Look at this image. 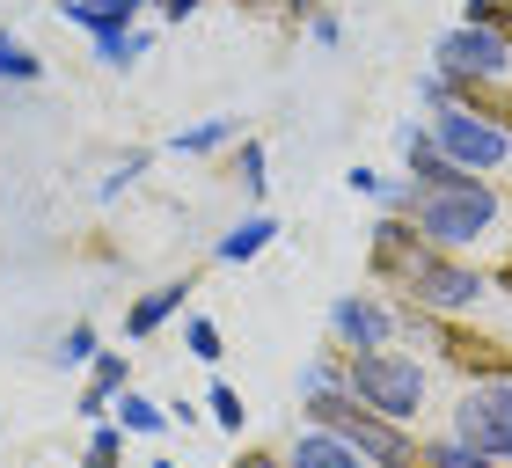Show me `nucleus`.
<instances>
[{
	"label": "nucleus",
	"instance_id": "13",
	"mask_svg": "<svg viewBox=\"0 0 512 468\" xmlns=\"http://www.w3.org/2000/svg\"><path fill=\"white\" fill-rule=\"evenodd\" d=\"M235 132H242V117H205V125L176 132V154H213L220 139H235Z\"/></svg>",
	"mask_w": 512,
	"mask_h": 468
},
{
	"label": "nucleus",
	"instance_id": "3",
	"mask_svg": "<svg viewBox=\"0 0 512 468\" xmlns=\"http://www.w3.org/2000/svg\"><path fill=\"white\" fill-rule=\"evenodd\" d=\"M498 220V198L483 191L476 176H461L454 191H417V234H432L439 249H461V242H476L483 227Z\"/></svg>",
	"mask_w": 512,
	"mask_h": 468
},
{
	"label": "nucleus",
	"instance_id": "15",
	"mask_svg": "<svg viewBox=\"0 0 512 468\" xmlns=\"http://www.w3.org/2000/svg\"><path fill=\"white\" fill-rule=\"evenodd\" d=\"M139 52H147V37H139V30H96V59L103 66H132Z\"/></svg>",
	"mask_w": 512,
	"mask_h": 468
},
{
	"label": "nucleus",
	"instance_id": "17",
	"mask_svg": "<svg viewBox=\"0 0 512 468\" xmlns=\"http://www.w3.org/2000/svg\"><path fill=\"white\" fill-rule=\"evenodd\" d=\"M425 468H491V454H476L469 439H439V447L425 454Z\"/></svg>",
	"mask_w": 512,
	"mask_h": 468
},
{
	"label": "nucleus",
	"instance_id": "22",
	"mask_svg": "<svg viewBox=\"0 0 512 468\" xmlns=\"http://www.w3.org/2000/svg\"><path fill=\"white\" fill-rule=\"evenodd\" d=\"M139 169H147V154H125V161H118V169H110V176H103V198H118V191H125V183H132Z\"/></svg>",
	"mask_w": 512,
	"mask_h": 468
},
{
	"label": "nucleus",
	"instance_id": "6",
	"mask_svg": "<svg viewBox=\"0 0 512 468\" xmlns=\"http://www.w3.org/2000/svg\"><path fill=\"white\" fill-rule=\"evenodd\" d=\"M512 66V37L483 30V22H461V30L439 37V74L447 81H498Z\"/></svg>",
	"mask_w": 512,
	"mask_h": 468
},
{
	"label": "nucleus",
	"instance_id": "23",
	"mask_svg": "<svg viewBox=\"0 0 512 468\" xmlns=\"http://www.w3.org/2000/svg\"><path fill=\"white\" fill-rule=\"evenodd\" d=\"M242 183H249V191H264V147H256V139H249V147H242Z\"/></svg>",
	"mask_w": 512,
	"mask_h": 468
},
{
	"label": "nucleus",
	"instance_id": "10",
	"mask_svg": "<svg viewBox=\"0 0 512 468\" xmlns=\"http://www.w3.org/2000/svg\"><path fill=\"white\" fill-rule=\"evenodd\" d=\"M183 293H191V286H154V293H139V300H132V315H125V330H132V337H154L161 322L183 308Z\"/></svg>",
	"mask_w": 512,
	"mask_h": 468
},
{
	"label": "nucleus",
	"instance_id": "26",
	"mask_svg": "<svg viewBox=\"0 0 512 468\" xmlns=\"http://www.w3.org/2000/svg\"><path fill=\"white\" fill-rule=\"evenodd\" d=\"M242 468H286V461H264V454H249V461H242Z\"/></svg>",
	"mask_w": 512,
	"mask_h": 468
},
{
	"label": "nucleus",
	"instance_id": "12",
	"mask_svg": "<svg viewBox=\"0 0 512 468\" xmlns=\"http://www.w3.org/2000/svg\"><path fill=\"white\" fill-rule=\"evenodd\" d=\"M110 395H125V359H118V351L96 359V381H88V395H81V417H103Z\"/></svg>",
	"mask_w": 512,
	"mask_h": 468
},
{
	"label": "nucleus",
	"instance_id": "25",
	"mask_svg": "<svg viewBox=\"0 0 512 468\" xmlns=\"http://www.w3.org/2000/svg\"><path fill=\"white\" fill-rule=\"evenodd\" d=\"M161 15H169V22H183V15H198V0H161Z\"/></svg>",
	"mask_w": 512,
	"mask_h": 468
},
{
	"label": "nucleus",
	"instance_id": "18",
	"mask_svg": "<svg viewBox=\"0 0 512 468\" xmlns=\"http://www.w3.org/2000/svg\"><path fill=\"white\" fill-rule=\"evenodd\" d=\"M0 74H8V81H37V74H44V59H37V52H22V44L0 30Z\"/></svg>",
	"mask_w": 512,
	"mask_h": 468
},
{
	"label": "nucleus",
	"instance_id": "11",
	"mask_svg": "<svg viewBox=\"0 0 512 468\" xmlns=\"http://www.w3.org/2000/svg\"><path fill=\"white\" fill-rule=\"evenodd\" d=\"M271 234H278V220L249 213L235 234H220V249H213V256H220V264H249V256H264V249H271Z\"/></svg>",
	"mask_w": 512,
	"mask_h": 468
},
{
	"label": "nucleus",
	"instance_id": "14",
	"mask_svg": "<svg viewBox=\"0 0 512 468\" xmlns=\"http://www.w3.org/2000/svg\"><path fill=\"white\" fill-rule=\"evenodd\" d=\"M118 425H125V432H161V425H169V410L125 388V395H118Z\"/></svg>",
	"mask_w": 512,
	"mask_h": 468
},
{
	"label": "nucleus",
	"instance_id": "2",
	"mask_svg": "<svg viewBox=\"0 0 512 468\" xmlns=\"http://www.w3.org/2000/svg\"><path fill=\"white\" fill-rule=\"evenodd\" d=\"M344 395H359L366 410L381 417H417V403H425V373H417V359H395V351H352L344 359Z\"/></svg>",
	"mask_w": 512,
	"mask_h": 468
},
{
	"label": "nucleus",
	"instance_id": "20",
	"mask_svg": "<svg viewBox=\"0 0 512 468\" xmlns=\"http://www.w3.org/2000/svg\"><path fill=\"white\" fill-rule=\"evenodd\" d=\"M118 454H125V432L96 425V439H88V468H118Z\"/></svg>",
	"mask_w": 512,
	"mask_h": 468
},
{
	"label": "nucleus",
	"instance_id": "7",
	"mask_svg": "<svg viewBox=\"0 0 512 468\" xmlns=\"http://www.w3.org/2000/svg\"><path fill=\"white\" fill-rule=\"evenodd\" d=\"M330 337H337L344 351H381V344H388V315L374 308V300L344 293L337 308H330Z\"/></svg>",
	"mask_w": 512,
	"mask_h": 468
},
{
	"label": "nucleus",
	"instance_id": "8",
	"mask_svg": "<svg viewBox=\"0 0 512 468\" xmlns=\"http://www.w3.org/2000/svg\"><path fill=\"white\" fill-rule=\"evenodd\" d=\"M286 468H366V454H359V447H344L337 432H322V425H315V432H300V439H293Z\"/></svg>",
	"mask_w": 512,
	"mask_h": 468
},
{
	"label": "nucleus",
	"instance_id": "21",
	"mask_svg": "<svg viewBox=\"0 0 512 468\" xmlns=\"http://www.w3.org/2000/svg\"><path fill=\"white\" fill-rule=\"evenodd\" d=\"M213 417H220L227 432H242V395L227 388V381H213Z\"/></svg>",
	"mask_w": 512,
	"mask_h": 468
},
{
	"label": "nucleus",
	"instance_id": "5",
	"mask_svg": "<svg viewBox=\"0 0 512 468\" xmlns=\"http://www.w3.org/2000/svg\"><path fill=\"white\" fill-rule=\"evenodd\" d=\"M454 439H469L476 454H491V461H512V381H483L476 395H461V410H454Z\"/></svg>",
	"mask_w": 512,
	"mask_h": 468
},
{
	"label": "nucleus",
	"instance_id": "1",
	"mask_svg": "<svg viewBox=\"0 0 512 468\" xmlns=\"http://www.w3.org/2000/svg\"><path fill=\"white\" fill-rule=\"evenodd\" d=\"M308 417H315L322 432H337L344 447H359L374 468H417V447L403 439V425H395V417H381V410H366L359 395L315 388V395H308Z\"/></svg>",
	"mask_w": 512,
	"mask_h": 468
},
{
	"label": "nucleus",
	"instance_id": "9",
	"mask_svg": "<svg viewBox=\"0 0 512 468\" xmlns=\"http://www.w3.org/2000/svg\"><path fill=\"white\" fill-rule=\"evenodd\" d=\"M139 8H147V0H59V15L81 22L88 37H96V30H132Z\"/></svg>",
	"mask_w": 512,
	"mask_h": 468
},
{
	"label": "nucleus",
	"instance_id": "19",
	"mask_svg": "<svg viewBox=\"0 0 512 468\" xmlns=\"http://www.w3.org/2000/svg\"><path fill=\"white\" fill-rule=\"evenodd\" d=\"M183 344H191V359H205V366H220V330L205 315H191V330H183Z\"/></svg>",
	"mask_w": 512,
	"mask_h": 468
},
{
	"label": "nucleus",
	"instance_id": "16",
	"mask_svg": "<svg viewBox=\"0 0 512 468\" xmlns=\"http://www.w3.org/2000/svg\"><path fill=\"white\" fill-rule=\"evenodd\" d=\"M52 359H59V366H96V359H103V351H96V330H88V322H74V330L59 337Z\"/></svg>",
	"mask_w": 512,
	"mask_h": 468
},
{
	"label": "nucleus",
	"instance_id": "4",
	"mask_svg": "<svg viewBox=\"0 0 512 468\" xmlns=\"http://www.w3.org/2000/svg\"><path fill=\"white\" fill-rule=\"evenodd\" d=\"M432 110H439L432 117V139H439V154H447L454 169L483 176V169H498V161H512V132L505 125H491V117H476L461 103H432Z\"/></svg>",
	"mask_w": 512,
	"mask_h": 468
},
{
	"label": "nucleus",
	"instance_id": "24",
	"mask_svg": "<svg viewBox=\"0 0 512 468\" xmlns=\"http://www.w3.org/2000/svg\"><path fill=\"white\" fill-rule=\"evenodd\" d=\"M498 15H512V0H469V22H483V30H491Z\"/></svg>",
	"mask_w": 512,
	"mask_h": 468
}]
</instances>
